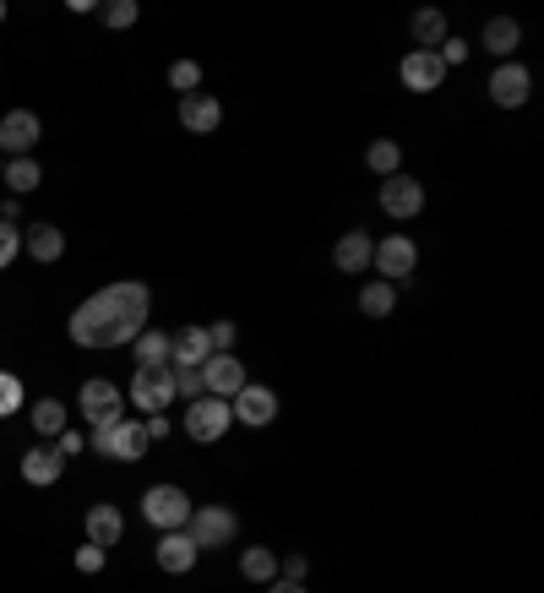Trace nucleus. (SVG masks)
<instances>
[{"label":"nucleus","mask_w":544,"mask_h":593,"mask_svg":"<svg viewBox=\"0 0 544 593\" xmlns=\"http://www.w3.org/2000/svg\"><path fill=\"white\" fill-rule=\"evenodd\" d=\"M16 409H22V381H16L11 370H0V420L16 414Z\"/></svg>","instance_id":"obj_31"},{"label":"nucleus","mask_w":544,"mask_h":593,"mask_svg":"<svg viewBox=\"0 0 544 593\" xmlns=\"http://www.w3.org/2000/svg\"><path fill=\"white\" fill-rule=\"evenodd\" d=\"M141 517H147L158 534H174V528H185V517H191V495H185L180 484H152V490L141 495Z\"/></svg>","instance_id":"obj_3"},{"label":"nucleus","mask_w":544,"mask_h":593,"mask_svg":"<svg viewBox=\"0 0 544 593\" xmlns=\"http://www.w3.org/2000/svg\"><path fill=\"white\" fill-rule=\"evenodd\" d=\"M529 93H534V77H529V66H518V60H501V66L490 71V99H496L501 110H523V104H529Z\"/></svg>","instance_id":"obj_8"},{"label":"nucleus","mask_w":544,"mask_h":593,"mask_svg":"<svg viewBox=\"0 0 544 593\" xmlns=\"http://www.w3.org/2000/svg\"><path fill=\"white\" fill-rule=\"evenodd\" d=\"M185 534H191L196 550H218V545H229V539L240 534V517H235L229 506H191Z\"/></svg>","instance_id":"obj_4"},{"label":"nucleus","mask_w":544,"mask_h":593,"mask_svg":"<svg viewBox=\"0 0 544 593\" xmlns=\"http://www.w3.org/2000/svg\"><path fill=\"white\" fill-rule=\"evenodd\" d=\"M77 572L99 578V572H104V545H82V550H77Z\"/></svg>","instance_id":"obj_34"},{"label":"nucleus","mask_w":544,"mask_h":593,"mask_svg":"<svg viewBox=\"0 0 544 593\" xmlns=\"http://www.w3.org/2000/svg\"><path fill=\"white\" fill-rule=\"evenodd\" d=\"M235 338H240V332H235V321H213V327H207L213 354H229V349H235Z\"/></svg>","instance_id":"obj_32"},{"label":"nucleus","mask_w":544,"mask_h":593,"mask_svg":"<svg viewBox=\"0 0 544 593\" xmlns=\"http://www.w3.org/2000/svg\"><path fill=\"white\" fill-rule=\"evenodd\" d=\"M22 251H33V262H60L66 240H60V229H55V224H33V229L22 235Z\"/></svg>","instance_id":"obj_21"},{"label":"nucleus","mask_w":544,"mask_h":593,"mask_svg":"<svg viewBox=\"0 0 544 593\" xmlns=\"http://www.w3.org/2000/svg\"><path fill=\"white\" fill-rule=\"evenodd\" d=\"M121 414H126V398H121L115 381H88L82 387V420H93V431L110 425V420H121Z\"/></svg>","instance_id":"obj_12"},{"label":"nucleus","mask_w":544,"mask_h":593,"mask_svg":"<svg viewBox=\"0 0 544 593\" xmlns=\"http://www.w3.org/2000/svg\"><path fill=\"white\" fill-rule=\"evenodd\" d=\"M393 305H398V289H387V284L360 289V310H365V316H393Z\"/></svg>","instance_id":"obj_28"},{"label":"nucleus","mask_w":544,"mask_h":593,"mask_svg":"<svg viewBox=\"0 0 544 593\" xmlns=\"http://www.w3.org/2000/svg\"><path fill=\"white\" fill-rule=\"evenodd\" d=\"M413 49H441L446 44V16L435 11V5H424V11H413Z\"/></svg>","instance_id":"obj_23"},{"label":"nucleus","mask_w":544,"mask_h":593,"mask_svg":"<svg viewBox=\"0 0 544 593\" xmlns=\"http://www.w3.org/2000/svg\"><path fill=\"white\" fill-rule=\"evenodd\" d=\"M398 71H404L408 93H435V88L446 82V66H441V55H435V49H408Z\"/></svg>","instance_id":"obj_11"},{"label":"nucleus","mask_w":544,"mask_h":593,"mask_svg":"<svg viewBox=\"0 0 544 593\" xmlns=\"http://www.w3.org/2000/svg\"><path fill=\"white\" fill-rule=\"evenodd\" d=\"M126 539V517L121 506H88V545H121Z\"/></svg>","instance_id":"obj_19"},{"label":"nucleus","mask_w":544,"mask_h":593,"mask_svg":"<svg viewBox=\"0 0 544 593\" xmlns=\"http://www.w3.org/2000/svg\"><path fill=\"white\" fill-rule=\"evenodd\" d=\"M435 55H441V66L452 71V66H463V60H468V44H463V38H446V44H441Z\"/></svg>","instance_id":"obj_37"},{"label":"nucleus","mask_w":544,"mask_h":593,"mask_svg":"<svg viewBox=\"0 0 544 593\" xmlns=\"http://www.w3.org/2000/svg\"><path fill=\"white\" fill-rule=\"evenodd\" d=\"M136 365H169V332H136Z\"/></svg>","instance_id":"obj_26"},{"label":"nucleus","mask_w":544,"mask_h":593,"mask_svg":"<svg viewBox=\"0 0 544 593\" xmlns=\"http://www.w3.org/2000/svg\"><path fill=\"white\" fill-rule=\"evenodd\" d=\"M382 207H387L393 218H413V213L424 207V185L408 180V174H387V180H382Z\"/></svg>","instance_id":"obj_14"},{"label":"nucleus","mask_w":544,"mask_h":593,"mask_svg":"<svg viewBox=\"0 0 544 593\" xmlns=\"http://www.w3.org/2000/svg\"><path fill=\"white\" fill-rule=\"evenodd\" d=\"M147 284H110L99 295H88L77 310H71V338L82 349H121V343H136V332L147 327Z\"/></svg>","instance_id":"obj_1"},{"label":"nucleus","mask_w":544,"mask_h":593,"mask_svg":"<svg viewBox=\"0 0 544 593\" xmlns=\"http://www.w3.org/2000/svg\"><path fill=\"white\" fill-rule=\"evenodd\" d=\"M16 251H22V235H16V224H0V267H11V262H16Z\"/></svg>","instance_id":"obj_35"},{"label":"nucleus","mask_w":544,"mask_h":593,"mask_svg":"<svg viewBox=\"0 0 544 593\" xmlns=\"http://www.w3.org/2000/svg\"><path fill=\"white\" fill-rule=\"evenodd\" d=\"M0 22H5V5H0Z\"/></svg>","instance_id":"obj_42"},{"label":"nucleus","mask_w":544,"mask_h":593,"mask_svg":"<svg viewBox=\"0 0 544 593\" xmlns=\"http://www.w3.org/2000/svg\"><path fill=\"white\" fill-rule=\"evenodd\" d=\"M202 392H207L202 370H174V398H202Z\"/></svg>","instance_id":"obj_33"},{"label":"nucleus","mask_w":544,"mask_h":593,"mask_svg":"<svg viewBox=\"0 0 544 593\" xmlns=\"http://www.w3.org/2000/svg\"><path fill=\"white\" fill-rule=\"evenodd\" d=\"M229 414L240 420V425H251V431H262L277 420V392L272 387H257V381H246L235 398H229Z\"/></svg>","instance_id":"obj_7"},{"label":"nucleus","mask_w":544,"mask_h":593,"mask_svg":"<svg viewBox=\"0 0 544 593\" xmlns=\"http://www.w3.org/2000/svg\"><path fill=\"white\" fill-rule=\"evenodd\" d=\"M93 452L99 457H110V463H136L141 452H147V431H141V420H110V425H99L93 431Z\"/></svg>","instance_id":"obj_2"},{"label":"nucleus","mask_w":544,"mask_h":593,"mask_svg":"<svg viewBox=\"0 0 544 593\" xmlns=\"http://www.w3.org/2000/svg\"><path fill=\"white\" fill-rule=\"evenodd\" d=\"M272 593H305V583H272Z\"/></svg>","instance_id":"obj_41"},{"label":"nucleus","mask_w":544,"mask_h":593,"mask_svg":"<svg viewBox=\"0 0 544 593\" xmlns=\"http://www.w3.org/2000/svg\"><path fill=\"white\" fill-rule=\"evenodd\" d=\"M126 398H132L141 414H169V403H174V370L169 365H136Z\"/></svg>","instance_id":"obj_5"},{"label":"nucleus","mask_w":544,"mask_h":593,"mask_svg":"<svg viewBox=\"0 0 544 593\" xmlns=\"http://www.w3.org/2000/svg\"><path fill=\"white\" fill-rule=\"evenodd\" d=\"M235 425V414H229V403L224 398H213V392H202V398H191V409H185V436L191 442H218L224 431Z\"/></svg>","instance_id":"obj_6"},{"label":"nucleus","mask_w":544,"mask_h":593,"mask_svg":"<svg viewBox=\"0 0 544 593\" xmlns=\"http://www.w3.org/2000/svg\"><path fill=\"white\" fill-rule=\"evenodd\" d=\"M218 121H224V104L213 93H185L180 99V126L185 132H218Z\"/></svg>","instance_id":"obj_16"},{"label":"nucleus","mask_w":544,"mask_h":593,"mask_svg":"<svg viewBox=\"0 0 544 593\" xmlns=\"http://www.w3.org/2000/svg\"><path fill=\"white\" fill-rule=\"evenodd\" d=\"M0 174H5V158H0Z\"/></svg>","instance_id":"obj_43"},{"label":"nucleus","mask_w":544,"mask_h":593,"mask_svg":"<svg viewBox=\"0 0 544 593\" xmlns=\"http://www.w3.org/2000/svg\"><path fill=\"white\" fill-rule=\"evenodd\" d=\"M371 262L382 267V278H393V284H398V278H408V273H413L419 251H413V240H408V235H393V240H382V246L371 251Z\"/></svg>","instance_id":"obj_15"},{"label":"nucleus","mask_w":544,"mask_h":593,"mask_svg":"<svg viewBox=\"0 0 544 593\" xmlns=\"http://www.w3.org/2000/svg\"><path fill=\"white\" fill-rule=\"evenodd\" d=\"M104 22H110V27H132V22H136V5H132V0H115V5H104Z\"/></svg>","instance_id":"obj_36"},{"label":"nucleus","mask_w":544,"mask_h":593,"mask_svg":"<svg viewBox=\"0 0 544 593\" xmlns=\"http://www.w3.org/2000/svg\"><path fill=\"white\" fill-rule=\"evenodd\" d=\"M277 572H283V583H305L310 578V561L305 556H288V561H277Z\"/></svg>","instance_id":"obj_38"},{"label":"nucleus","mask_w":544,"mask_h":593,"mask_svg":"<svg viewBox=\"0 0 544 593\" xmlns=\"http://www.w3.org/2000/svg\"><path fill=\"white\" fill-rule=\"evenodd\" d=\"M82 436H77V431H60V446H55V452H60V457H77V452H82Z\"/></svg>","instance_id":"obj_39"},{"label":"nucleus","mask_w":544,"mask_h":593,"mask_svg":"<svg viewBox=\"0 0 544 593\" xmlns=\"http://www.w3.org/2000/svg\"><path fill=\"white\" fill-rule=\"evenodd\" d=\"M169 82H174V88H180V99H185V93H196L202 66H196V60H174V66H169Z\"/></svg>","instance_id":"obj_30"},{"label":"nucleus","mask_w":544,"mask_h":593,"mask_svg":"<svg viewBox=\"0 0 544 593\" xmlns=\"http://www.w3.org/2000/svg\"><path fill=\"white\" fill-rule=\"evenodd\" d=\"M33 431L60 436V431H66V409H60L55 398H38V403H33Z\"/></svg>","instance_id":"obj_27"},{"label":"nucleus","mask_w":544,"mask_h":593,"mask_svg":"<svg viewBox=\"0 0 544 593\" xmlns=\"http://www.w3.org/2000/svg\"><path fill=\"white\" fill-rule=\"evenodd\" d=\"M141 431H147V442H158V436L169 431V420H163V414H147V425H141Z\"/></svg>","instance_id":"obj_40"},{"label":"nucleus","mask_w":544,"mask_h":593,"mask_svg":"<svg viewBox=\"0 0 544 593\" xmlns=\"http://www.w3.org/2000/svg\"><path fill=\"white\" fill-rule=\"evenodd\" d=\"M213 360V343H207V327H180L169 338V370H202Z\"/></svg>","instance_id":"obj_10"},{"label":"nucleus","mask_w":544,"mask_h":593,"mask_svg":"<svg viewBox=\"0 0 544 593\" xmlns=\"http://www.w3.org/2000/svg\"><path fill=\"white\" fill-rule=\"evenodd\" d=\"M518 38H523V27H518L512 16H490V22H485V49H490V55H501V60H512V49H518Z\"/></svg>","instance_id":"obj_22"},{"label":"nucleus","mask_w":544,"mask_h":593,"mask_svg":"<svg viewBox=\"0 0 544 593\" xmlns=\"http://www.w3.org/2000/svg\"><path fill=\"white\" fill-rule=\"evenodd\" d=\"M60 468H66V457H60L55 446H33V452L22 457V479H27V484H55Z\"/></svg>","instance_id":"obj_20"},{"label":"nucleus","mask_w":544,"mask_h":593,"mask_svg":"<svg viewBox=\"0 0 544 593\" xmlns=\"http://www.w3.org/2000/svg\"><path fill=\"white\" fill-rule=\"evenodd\" d=\"M240 572H246L251 583H272V578H277V556L262 550V545H251V550L240 556Z\"/></svg>","instance_id":"obj_25"},{"label":"nucleus","mask_w":544,"mask_h":593,"mask_svg":"<svg viewBox=\"0 0 544 593\" xmlns=\"http://www.w3.org/2000/svg\"><path fill=\"white\" fill-rule=\"evenodd\" d=\"M371 251H376V240H371L365 229H349V235L338 240L332 262H338V273H365V267H371Z\"/></svg>","instance_id":"obj_18"},{"label":"nucleus","mask_w":544,"mask_h":593,"mask_svg":"<svg viewBox=\"0 0 544 593\" xmlns=\"http://www.w3.org/2000/svg\"><path fill=\"white\" fill-rule=\"evenodd\" d=\"M365 163L376 169V174H398V163H404V152H398V142H371V152H365Z\"/></svg>","instance_id":"obj_29"},{"label":"nucleus","mask_w":544,"mask_h":593,"mask_svg":"<svg viewBox=\"0 0 544 593\" xmlns=\"http://www.w3.org/2000/svg\"><path fill=\"white\" fill-rule=\"evenodd\" d=\"M196 556H202V550L191 545V534H185V528H174V534H163V539H158V567H163V572H174V578H185V572L196 567Z\"/></svg>","instance_id":"obj_17"},{"label":"nucleus","mask_w":544,"mask_h":593,"mask_svg":"<svg viewBox=\"0 0 544 593\" xmlns=\"http://www.w3.org/2000/svg\"><path fill=\"white\" fill-rule=\"evenodd\" d=\"M38 137H44V126H38L33 110H5V115H0V152L27 158V152L38 148Z\"/></svg>","instance_id":"obj_9"},{"label":"nucleus","mask_w":544,"mask_h":593,"mask_svg":"<svg viewBox=\"0 0 544 593\" xmlns=\"http://www.w3.org/2000/svg\"><path fill=\"white\" fill-rule=\"evenodd\" d=\"M16 196H27V191H38V180H44V169H38V158H11L5 163V174H0Z\"/></svg>","instance_id":"obj_24"},{"label":"nucleus","mask_w":544,"mask_h":593,"mask_svg":"<svg viewBox=\"0 0 544 593\" xmlns=\"http://www.w3.org/2000/svg\"><path fill=\"white\" fill-rule=\"evenodd\" d=\"M202 381H207V392H213V398H224V403H229V398H235L251 376H246V365H240L235 354H213V360L202 365Z\"/></svg>","instance_id":"obj_13"}]
</instances>
